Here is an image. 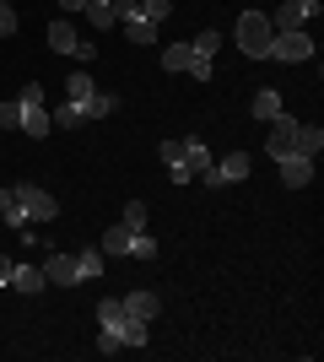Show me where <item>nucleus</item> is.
I'll list each match as a JSON object with an SVG mask.
<instances>
[{
  "label": "nucleus",
  "instance_id": "f257e3e1",
  "mask_svg": "<svg viewBox=\"0 0 324 362\" xmlns=\"http://www.w3.org/2000/svg\"><path fill=\"white\" fill-rule=\"evenodd\" d=\"M124 346H146V319L130 314L124 298H108V303H97V351L114 357Z\"/></svg>",
  "mask_w": 324,
  "mask_h": 362
},
{
  "label": "nucleus",
  "instance_id": "f03ea898",
  "mask_svg": "<svg viewBox=\"0 0 324 362\" xmlns=\"http://www.w3.org/2000/svg\"><path fill=\"white\" fill-rule=\"evenodd\" d=\"M65 103L76 108L81 119H103V114H114V108H119V98H114V92H97V87H92V76L76 71L71 81H65Z\"/></svg>",
  "mask_w": 324,
  "mask_h": 362
},
{
  "label": "nucleus",
  "instance_id": "7ed1b4c3",
  "mask_svg": "<svg viewBox=\"0 0 324 362\" xmlns=\"http://www.w3.org/2000/svg\"><path fill=\"white\" fill-rule=\"evenodd\" d=\"M238 49H244L248 60H265V49H270V16L265 11H244L238 16Z\"/></svg>",
  "mask_w": 324,
  "mask_h": 362
},
{
  "label": "nucleus",
  "instance_id": "20e7f679",
  "mask_svg": "<svg viewBox=\"0 0 324 362\" xmlns=\"http://www.w3.org/2000/svg\"><path fill=\"white\" fill-rule=\"evenodd\" d=\"M265 60L303 65V60H313V38H308L303 28H297V33H270V49H265Z\"/></svg>",
  "mask_w": 324,
  "mask_h": 362
},
{
  "label": "nucleus",
  "instance_id": "39448f33",
  "mask_svg": "<svg viewBox=\"0 0 324 362\" xmlns=\"http://www.w3.org/2000/svg\"><path fill=\"white\" fill-rule=\"evenodd\" d=\"M16 103H22V130L32 141H44L54 124H49V103H44V87H22L16 92Z\"/></svg>",
  "mask_w": 324,
  "mask_h": 362
},
{
  "label": "nucleus",
  "instance_id": "423d86ee",
  "mask_svg": "<svg viewBox=\"0 0 324 362\" xmlns=\"http://www.w3.org/2000/svg\"><path fill=\"white\" fill-rule=\"evenodd\" d=\"M11 189H16V200H22L28 222H54V216H60V206H54L49 189H38V184H11Z\"/></svg>",
  "mask_w": 324,
  "mask_h": 362
},
{
  "label": "nucleus",
  "instance_id": "0eeeda50",
  "mask_svg": "<svg viewBox=\"0 0 324 362\" xmlns=\"http://www.w3.org/2000/svg\"><path fill=\"white\" fill-rule=\"evenodd\" d=\"M270 130H265V151H270V163H281V157H292V136H297V119L281 108L276 119H265Z\"/></svg>",
  "mask_w": 324,
  "mask_h": 362
},
{
  "label": "nucleus",
  "instance_id": "6e6552de",
  "mask_svg": "<svg viewBox=\"0 0 324 362\" xmlns=\"http://www.w3.org/2000/svg\"><path fill=\"white\" fill-rule=\"evenodd\" d=\"M49 49L54 54H76V60H92L97 54V44H81L71 22H49Z\"/></svg>",
  "mask_w": 324,
  "mask_h": 362
},
{
  "label": "nucleus",
  "instance_id": "1a4fd4ad",
  "mask_svg": "<svg viewBox=\"0 0 324 362\" xmlns=\"http://www.w3.org/2000/svg\"><path fill=\"white\" fill-rule=\"evenodd\" d=\"M44 281H49V287H76V281H87V276H81V255L44 259Z\"/></svg>",
  "mask_w": 324,
  "mask_h": 362
},
{
  "label": "nucleus",
  "instance_id": "9d476101",
  "mask_svg": "<svg viewBox=\"0 0 324 362\" xmlns=\"http://www.w3.org/2000/svg\"><path fill=\"white\" fill-rule=\"evenodd\" d=\"M205 184H238V179H248V151H227L222 163H211L200 173Z\"/></svg>",
  "mask_w": 324,
  "mask_h": 362
},
{
  "label": "nucleus",
  "instance_id": "9b49d317",
  "mask_svg": "<svg viewBox=\"0 0 324 362\" xmlns=\"http://www.w3.org/2000/svg\"><path fill=\"white\" fill-rule=\"evenodd\" d=\"M281 184H287V189H303V184H308L313 179V157H297V151H292V157H281Z\"/></svg>",
  "mask_w": 324,
  "mask_h": 362
},
{
  "label": "nucleus",
  "instance_id": "f8f14e48",
  "mask_svg": "<svg viewBox=\"0 0 324 362\" xmlns=\"http://www.w3.org/2000/svg\"><path fill=\"white\" fill-rule=\"evenodd\" d=\"M157 151H162V163L173 168V173H168L173 184H189V179H195V173H189V163H184V141H162Z\"/></svg>",
  "mask_w": 324,
  "mask_h": 362
},
{
  "label": "nucleus",
  "instance_id": "ddd939ff",
  "mask_svg": "<svg viewBox=\"0 0 324 362\" xmlns=\"http://www.w3.org/2000/svg\"><path fill=\"white\" fill-rule=\"evenodd\" d=\"M136 233H146V227H108L103 233V255H130V249H136Z\"/></svg>",
  "mask_w": 324,
  "mask_h": 362
},
{
  "label": "nucleus",
  "instance_id": "4468645a",
  "mask_svg": "<svg viewBox=\"0 0 324 362\" xmlns=\"http://www.w3.org/2000/svg\"><path fill=\"white\" fill-rule=\"evenodd\" d=\"M308 22V11L297 6V0H287V6H276V16H270V33H297Z\"/></svg>",
  "mask_w": 324,
  "mask_h": 362
},
{
  "label": "nucleus",
  "instance_id": "2eb2a0df",
  "mask_svg": "<svg viewBox=\"0 0 324 362\" xmlns=\"http://www.w3.org/2000/svg\"><path fill=\"white\" fill-rule=\"evenodd\" d=\"M11 287L28 292V298H32V292H44L49 287V281H44V265H11Z\"/></svg>",
  "mask_w": 324,
  "mask_h": 362
},
{
  "label": "nucleus",
  "instance_id": "dca6fc26",
  "mask_svg": "<svg viewBox=\"0 0 324 362\" xmlns=\"http://www.w3.org/2000/svg\"><path fill=\"white\" fill-rule=\"evenodd\" d=\"M292 151H297V157H319V151H324V130H319V124H297Z\"/></svg>",
  "mask_w": 324,
  "mask_h": 362
},
{
  "label": "nucleus",
  "instance_id": "f3484780",
  "mask_svg": "<svg viewBox=\"0 0 324 362\" xmlns=\"http://www.w3.org/2000/svg\"><path fill=\"white\" fill-rule=\"evenodd\" d=\"M87 16H92V28H119V0H87Z\"/></svg>",
  "mask_w": 324,
  "mask_h": 362
},
{
  "label": "nucleus",
  "instance_id": "a211bd4d",
  "mask_svg": "<svg viewBox=\"0 0 324 362\" xmlns=\"http://www.w3.org/2000/svg\"><path fill=\"white\" fill-rule=\"evenodd\" d=\"M184 163H189V173L200 179L205 168H211V151H205V141L200 136H184Z\"/></svg>",
  "mask_w": 324,
  "mask_h": 362
},
{
  "label": "nucleus",
  "instance_id": "6ab92c4d",
  "mask_svg": "<svg viewBox=\"0 0 324 362\" xmlns=\"http://www.w3.org/2000/svg\"><path fill=\"white\" fill-rule=\"evenodd\" d=\"M124 308H130V314H136V319H146V325H152L162 303H157V292H130V298H124Z\"/></svg>",
  "mask_w": 324,
  "mask_h": 362
},
{
  "label": "nucleus",
  "instance_id": "aec40b11",
  "mask_svg": "<svg viewBox=\"0 0 324 362\" xmlns=\"http://www.w3.org/2000/svg\"><path fill=\"white\" fill-rule=\"evenodd\" d=\"M276 114H281V92L260 87V92H254V119H276Z\"/></svg>",
  "mask_w": 324,
  "mask_h": 362
},
{
  "label": "nucleus",
  "instance_id": "412c9836",
  "mask_svg": "<svg viewBox=\"0 0 324 362\" xmlns=\"http://www.w3.org/2000/svg\"><path fill=\"white\" fill-rule=\"evenodd\" d=\"M0 222H11V227H28V211H22L16 189H0Z\"/></svg>",
  "mask_w": 324,
  "mask_h": 362
},
{
  "label": "nucleus",
  "instance_id": "4be33fe9",
  "mask_svg": "<svg viewBox=\"0 0 324 362\" xmlns=\"http://www.w3.org/2000/svg\"><path fill=\"white\" fill-rule=\"evenodd\" d=\"M189 65V44H168L162 49V71H184Z\"/></svg>",
  "mask_w": 324,
  "mask_h": 362
},
{
  "label": "nucleus",
  "instance_id": "5701e85b",
  "mask_svg": "<svg viewBox=\"0 0 324 362\" xmlns=\"http://www.w3.org/2000/svg\"><path fill=\"white\" fill-rule=\"evenodd\" d=\"M168 0H140V16H146V22H152V28H162V22H168Z\"/></svg>",
  "mask_w": 324,
  "mask_h": 362
},
{
  "label": "nucleus",
  "instance_id": "b1692460",
  "mask_svg": "<svg viewBox=\"0 0 324 362\" xmlns=\"http://www.w3.org/2000/svg\"><path fill=\"white\" fill-rule=\"evenodd\" d=\"M0 130H22V103H16V98L0 103Z\"/></svg>",
  "mask_w": 324,
  "mask_h": 362
},
{
  "label": "nucleus",
  "instance_id": "393cba45",
  "mask_svg": "<svg viewBox=\"0 0 324 362\" xmlns=\"http://www.w3.org/2000/svg\"><path fill=\"white\" fill-rule=\"evenodd\" d=\"M49 124H54V130H71V124H81V114H76L71 103H60L54 114H49Z\"/></svg>",
  "mask_w": 324,
  "mask_h": 362
},
{
  "label": "nucleus",
  "instance_id": "a878e982",
  "mask_svg": "<svg viewBox=\"0 0 324 362\" xmlns=\"http://www.w3.org/2000/svg\"><path fill=\"white\" fill-rule=\"evenodd\" d=\"M97 271H103V255H97V249H81V276H87V281H92Z\"/></svg>",
  "mask_w": 324,
  "mask_h": 362
},
{
  "label": "nucleus",
  "instance_id": "bb28decb",
  "mask_svg": "<svg viewBox=\"0 0 324 362\" xmlns=\"http://www.w3.org/2000/svg\"><path fill=\"white\" fill-rule=\"evenodd\" d=\"M124 227H146V200H130V206H124Z\"/></svg>",
  "mask_w": 324,
  "mask_h": 362
},
{
  "label": "nucleus",
  "instance_id": "cd10ccee",
  "mask_svg": "<svg viewBox=\"0 0 324 362\" xmlns=\"http://www.w3.org/2000/svg\"><path fill=\"white\" fill-rule=\"evenodd\" d=\"M16 28H22L16 11H11V6H0V38H16Z\"/></svg>",
  "mask_w": 324,
  "mask_h": 362
},
{
  "label": "nucleus",
  "instance_id": "c85d7f7f",
  "mask_svg": "<svg viewBox=\"0 0 324 362\" xmlns=\"http://www.w3.org/2000/svg\"><path fill=\"white\" fill-rule=\"evenodd\" d=\"M130 255H136V259H152V255H157V243L146 238V233H136V249H130Z\"/></svg>",
  "mask_w": 324,
  "mask_h": 362
},
{
  "label": "nucleus",
  "instance_id": "c756f323",
  "mask_svg": "<svg viewBox=\"0 0 324 362\" xmlns=\"http://www.w3.org/2000/svg\"><path fill=\"white\" fill-rule=\"evenodd\" d=\"M11 265H16L11 255H0V287H11Z\"/></svg>",
  "mask_w": 324,
  "mask_h": 362
},
{
  "label": "nucleus",
  "instance_id": "7c9ffc66",
  "mask_svg": "<svg viewBox=\"0 0 324 362\" xmlns=\"http://www.w3.org/2000/svg\"><path fill=\"white\" fill-rule=\"evenodd\" d=\"M65 11H87V0H60Z\"/></svg>",
  "mask_w": 324,
  "mask_h": 362
},
{
  "label": "nucleus",
  "instance_id": "2f4dec72",
  "mask_svg": "<svg viewBox=\"0 0 324 362\" xmlns=\"http://www.w3.org/2000/svg\"><path fill=\"white\" fill-rule=\"evenodd\" d=\"M297 6H303V11H308V16H319V0H297Z\"/></svg>",
  "mask_w": 324,
  "mask_h": 362
},
{
  "label": "nucleus",
  "instance_id": "473e14b6",
  "mask_svg": "<svg viewBox=\"0 0 324 362\" xmlns=\"http://www.w3.org/2000/svg\"><path fill=\"white\" fill-rule=\"evenodd\" d=\"M0 6H11V0H0Z\"/></svg>",
  "mask_w": 324,
  "mask_h": 362
},
{
  "label": "nucleus",
  "instance_id": "72a5a7b5",
  "mask_svg": "<svg viewBox=\"0 0 324 362\" xmlns=\"http://www.w3.org/2000/svg\"><path fill=\"white\" fill-rule=\"evenodd\" d=\"M168 6H173V0H168Z\"/></svg>",
  "mask_w": 324,
  "mask_h": 362
}]
</instances>
